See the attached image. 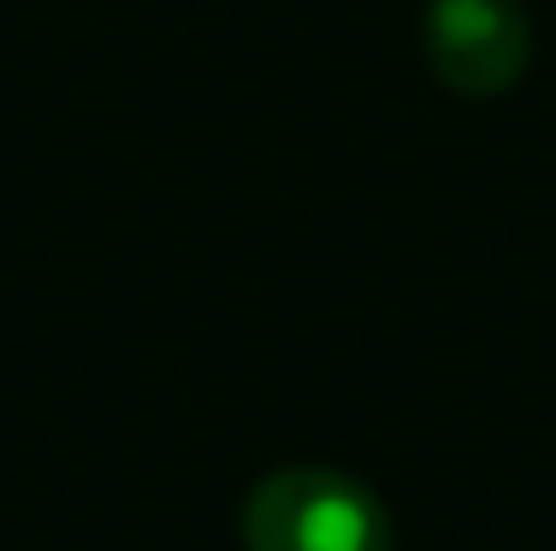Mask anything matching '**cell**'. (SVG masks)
Here are the masks:
<instances>
[{
    "instance_id": "1",
    "label": "cell",
    "mask_w": 556,
    "mask_h": 551,
    "mask_svg": "<svg viewBox=\"0 0 556 551\" xmlns=\"http://www.w3.org/2000/svg\"><path fill=\"white\" fill-rule=\"evenodd\" d=\"M249 551H391V516L367 480L320 463L261 475L243 504Z\"/></svg>"
},
{
    "instance_id": "2",
    "label": "cell",
    "mask_w": 556,
    "mask_h": 551,
    "mask_svg": "<svg viewBox=\"0 0 556 551\" xmlns=\"http://www.w3.org/2000/svg\"><path fill=\"white\" fill-rule=\"evenodd\" d=\"M420 54L462 101H497L533 60V24L521 0H427Z\"/></svg>"
}]
</instances>
